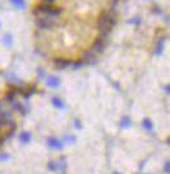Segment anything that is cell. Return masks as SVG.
Returning a JSON list of instances; mask_svg holds the SVG:
<instances>
[{"instance_id": "5b68a950", "label": "cell", "mask_w": 170, "mask_h": 174, "mask_svg": "<svg viewBox=\"0 0 170 174\" xmlns=\"http://www.w3.org/2000/svg\"><path fill=\"white\" fill-rule=\"evenodd\" d=\"M48 144L52 148H55V149H61L62 148V144L60 143V140H58V139H56V138H49Z\"/></svg>"}, {"instance_id": "9c48e42d", "label": "cell", "mask_w": 170, "mask_h": 174, "mask_svg": "<svg viewBox=\"0 0 170 174\" xmlns=\"http://www.w3.org/2000/svg\"><path fill=\"white\" fill-rule=\"evenodd\" d=\"M5 100L8 101V103H13L14 101V92L13 91H8L5 94Z\"/></svg>"}, {"instance_id": "ba28073f", "label": "cell", "mask_w": 170, "mask_h": 174, "mask_svg": "<svg viewBox=\"0 0 170 174\" xmlns=\"http://www.w3.org/2000/svg\"><path fill=\"white\" fill-rule=\"evenodd\" d=\"M20 139H21V142H22V143H27V142H30L31 135L29 134V133H22V134H21V136H20Z\"/></svg>"}, {"instance_id": "8fae6325", "label": "cell", "mask_w": 170, "mask_h": 174, "mask_svg": "<svg viewBox=\"0 0 170 174\" xmlns=\"http://www.w3.org/2000/svg\"><path fill=\"white\" fill-rule=\"evenodd\" d=\"M130 125V118L129 117H123L122 121H121V126L122 127H127Z\"/></svg>"}, {"instance_id": "52a82bcc", "label": "cell", "mask_w": 170, "mask_h": 174, "mask_svg": "<svg viewBox=\"0 0 170 174\" xmlns=\"http://www.w3.org/2000/svg\"><path fill=\"white\" fill-rule=\"evenodd\" d=\"M11 2L13 5H16V8H20V9L25 8V5H26L25 0H11Z\"/></svg>"}, {"instance_id": "6da1fadb", "label": "cell", "mask_w": 170, "mask_h": 174, "mask_svg": "<svg viewBox=\"0 0 170 174\" xmlns=\"http://www.w3.org/2000/svg\"><path fill=\"white\" fill-rule=\"evenodd\" d=\"M62 12L64 11H62V8H60V7L47 5L42 2L33 8V13L35 14V16H42V14H44V16H48V17H55V16H60Z\"/></svg>"}, {"instance_id": "277c9868", "label": "cell", "mask_w": 170, "mask_h": 174, "mask_svg": "<svg viewBox=\"0 0 170 174\" xmlns=\"http://www.w3.org/2000/svg\"><path fill=\"white\" fill-rule=\"evenodd\" d=\"M55 65L57 68H60V69H64V68H68L69 65H70V61L69 60H66V59H62V57H57V59L53 60Z\"/></svg>"}, {"instance_id": "8992f818", "label": "cell", "mask_w": 170, "mask_h": 174, "mask_svg": "<svg viewBox=\"0 0 170 174\" xmlns=\"http://www.w3.org/2000/svg\"><path fill=\"white\" fill-rule=\"evenodd\" d=\"M47 85L49 86V87H57L58 85H60V81H58V78L57 77H49L48 79H47Z\"/></svg>"}, {"instance_id": "5bb4252c", "label": "cell", "mask_w": 170, "mask_h": 174, "mask_svg": "<svg viewBox=\"0 0 170 174\" xmlns=\"http://www.w3.org/2000/svg\"><path fill=\"white\" fill-rule=\"evenodd\" d=\"M4 39L7 40V43H8V44H11V42H12V37H11V35H7V37H4Z\"/></svg>"}, {"instance_id": "7a4b0ae2", "label": "cell", "mask_w": 170, "mask_h": 174, "mask_svg": "<svg viewBox=\"0 0 170 174\" xmlns=\"http://www.w3.org/2000/svg\"><path fill=\"white\" fill-rule=\"evenodd\" d=\"M35 25L38 26L40 30L51 29L55 25V18L48 17V16H38V17H35Z\"/></svg>"}, {"instance_id": "3957f363", "label": "cell", "mask_w": 170, "mask_h": 174, "mask_svg": "<svg viewBox=\"0 0 170 174\" xmlns=\"http://www.w3.org/2000/svg\"><path fill=\"white\" fill-rule=\"evenodd\" d=\"M105 40H103V39H100V38H96L95 40H94V44H92V51L96 53V52H103L104 51V48H105Z\"/></svg>"}, {"instance_id": "4fadbf2b", "label": "cell", "mask_w": 170, "mask_h": 174, "mask_svg": "<svg viewBox=\"0 0 170 174\" xmlns=\"http://www.w3.org/2000/svg\"><path fill=\"white\" fill-rule=\"evenodd\" d=\"M42 3L47 4V5H52V4L55 3V0H42Z\"/></svg>"}, {"instance_id": "30bf717a", "label": "cell", "mask_w": 170, "mask_h": 174, "mask_svg": "<svg viewBox=\"0 0 170 174\" xmlns=\"http://www.w3.org/2000/svg\"><path fill=\"white\" fill-rule=\"evenodd\" d=\"M52 103H53V105L57 107V108H64V103H62V101L58 99V98H53V99H52Z\"/></svg>"}, {"instance_id": "7c38bea8", "label": "cell", "mask_w": 170, "mask_h": 174, "mask_svg": "<svg viewBox=\"0 0 170 174\" xmlns=\"http://www.w3.org/2000/svg\"><path fill=\"white\" fill-rule=\"evenodd\" d=\"M143 127H144L145 130H151V129H152L151 121H149V120H144V121H143Z\"/></svg>"}]
</instances>
